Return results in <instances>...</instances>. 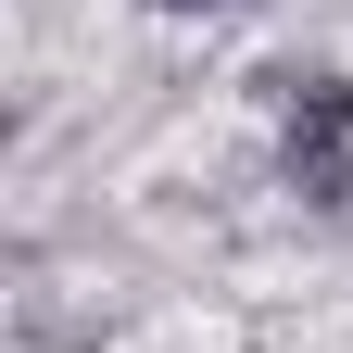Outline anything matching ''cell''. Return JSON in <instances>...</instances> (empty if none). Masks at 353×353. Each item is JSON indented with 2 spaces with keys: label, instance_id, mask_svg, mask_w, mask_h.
<instances>
[{
  "label": "cell",
  "instance_id": "6da1fadb",
  "mask_svg": "<svg viewBox=\"0 0 353 353\" xmlns=\"http://www.w3.org/2000/svg\"><path fill=\"white\" fill-rule=\"evenodd\" d=\"M290 88V164H353V76H278Z\"/></svg>",
  "mask_w": 353,
  "mask_h": 353
},
{
  "label": "cell",
  "instance_id": "7a4b0ae2",
  "mask_svg": "<svg viewBox=\"0 0 353 353\" xmlns=\"http://www.w3.org/2000/svg\"><path fill=\"white\" fill-rule=\"evenodd\" d=\"M152 13H240V0H152Z\"/></svg>",
  "mask_w": 353,
  "mask_h": 353
}]
</instances>
